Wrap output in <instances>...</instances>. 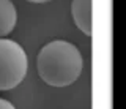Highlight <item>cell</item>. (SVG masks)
I'll use <instances>...</instances> for the list:
<instances>
[{
	"instance_id": "obj_1",
	"label": "cell",
	"mask_w": 126,
	"mask_h": 109,
	"mask_svg": "<svg viewBox=\"0 0 126 109\" xmlns=\"http://www.w3.org/2000/svg\"><path fill=\"white\" fill-rule=\"evenodd\" d=\"M82 54L73 43L55 40L43 46L36 55V70L50 87H68L82 73Z\"/></svg>"
},
{
	"instance_id": "obj_2",
	"label": "cell",
	"mask_w": 126,
	"mask_h": 109,
	"mask_svg": "<svg viewBox=\"0 0 126 109\" xmlns=\"http://www.w3.org/2000/svg\"><path fill=\"white\" fill-rule=\"evenodd\" d=\"M29 57L19 43L0 38V90H11L24 81Z\"/></svg>"
},
{
	"instance_id": "obj_4",
	"label": "cell",
	"mask_w": 126,
	"mask_h": 109,
	"mask_svg": "<svg viewBox=\"0 0 126 109\" xmlns=\"http://www.w3.org/2000/svg\"><path fill=\"white\" fill-rule=\"evenodd\" d=\"M17 22V11L11 0H0V38L10 35Z\"/></svg>"
},
{
	"instance_id": "obj_5",
	"label": "cell",
	"mask_w": 126,
	"mask_h": 109,
	"mask_svg": "<svg viewBox=\"0 0 126 109\" xmlns=\"http://www.w3.org/2000/svg\"><path fill=\"white\" fill-rule=\"evenodd\" d=\"M0 109H16V108L13 106V103H10L8 100L0 98Z\"/></svg>"
},
{
	"instance_id": "obj_6",
	"label": "cell",
	"mask_w": 126,
	"mask_h": 109,
	"mask_svg": "<svg viewBox=\"0 0 126 109\" xmlns=\"http://www.w3.org/2000/svg\"><path fill=\"white\" fill-rule=\"evenodd\" d=\"M27 2H32V3H44V2H49V0H27Z\"/></svg>"
},
{
	"instance_id": "obj_3",
	"label": "cell",
	"mask_w": 126,
	"mask_h": 109,
	"mask_svg": "<svg viewBox=\"0 0 126 109\" xmlns=\"http://www.w3.org/2000/svg\"><path fill=\"white\" fill-rule=\"evenodd\" d=\"M71 14L77 29L85 35H92V0H73Z\"/></svg>"
}]
</instances>
